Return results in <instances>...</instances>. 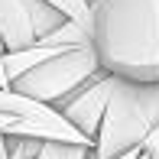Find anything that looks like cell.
I'll return each mask as SVG.
<instances>
[{
    "instance_id": "6da1fadb",
    "label": "cell",
    "mask_w": 159,
    "mask_h": 159,
    "mask_svg": "<svg viewBox=\"0 0 159 159\" xmlns=\"http://www.w3.org/2000/svg\"><path fill=\"white\" fill-rule=\"evenodd\" d=\"M88 33L104 71L159 81V0H91Z\"/></svg>"
},
{
    "instance_id": "7a4b0ae2",
    "label": "cell",
    "mask_w": 159,
    "mask_h": 159,
    "mask_svg": "<svg viewBox=\"0 0 159 159\" xmlns=\"http://www.w3.org/2000/svg\"><path fill=\"white\" fill-rule=\"evenodd\" d=\"M159 124V81L117 78L107 101L101 130L94 136V159H117L143 146Z\"/></svg>"
},
{
    "instance_id": "3957f363",
    "label": "cell",
    "mask_w": 159,
    "mask_h": 159,
    "mask_svg": "<svg viewBox=\"0 0 159 159\" xmlns=\"http://www.w3.org/2000/svg\"><path fill=\"white\" fill-rule=\"evenodd\" d=\"M101 62L94 55V49L88 46H68V49H59L52 52L49 59H42L39 65L26 68L23 75H16L10 81L13 91L33 98V101H42V104H59L62 98H68L75 88H81L88 78L101 75Z\"/></svg>"
},
{
    "instance_id": "277c9868",
    "label": "cell",
    "mask_w": 159,
    "mask_h": 159,
    "mask_svg": "<svg viewBox=\"0 0 159 159\" xmlns=\"http://www.w3.org/2000/svg\"><path fill=\"white\" fill-rule=\"evenodd\" d=\"M65 20L68 16L59 7L46 0H0V46L3 52L26 49Z\"/></svg>"
},
{
    "instance_id": "5b68a950",
    "label": "cell",
    "mask_w": 159,
    "mask_h": 159,
    "mask_svg": "<svg viewBox=\"0 0 159 159\" xmlns=\"http://www.w3.org/2000/svg\"><path fill=\"white\" fill-rule=\"evenodd\" d=\"M114 81H117V75L101 71V75L88 78L81 88H75L68 98H62L59 104H55V111H59L75 130H81L91 143H94V136L101 130V120H104V111H107V101H111Z\"/></svg>"
},
{
    "instance_id": "8992f818",
    "label": "cell",
    "mask_w": 159,
    "mask_h": 159,
    "mask_svg": "<svg viewBox=\"0 0 159 159\" xmlns=\"http://www.w3.org/2000/svg\"><path fill=\"white\" fill-rule=\"evenodd\" d=\"M39 159H94L91 143H62V140H46Z\"/></svg>"
},
{
    "instance_id": "52a82bcc",
    "label": "cell",
    "mask_w": 159,
    "mask_h": 159,
    "mask_svg": "<svg viewBox=\"0 0 159 159\" xmlns=\"http://www.w3.org/2000/svg\"><path fill=\"white\" fill-rule=\"evenodd\" d=\"M42 136H20V133H7V153L10 159H39L42 153Z\"/></svg>"
},
{
    "instance_id": "ba28073f",
    "label": "cell",
    "mask_w": 159,
    "mask_h": 159,
    "mask_svg": "<svg viewBox=\"0 0 159 159\" xmlns=\"http://www.w3.org/2000/svg\"><path fill=\"white\" fill-rule=\"evenodd\" d=\"M46 3L59 7L65 16H71V20H81V23H88V10H91L88 0H46Z\"/></svg>"
},
{
    "instance_id": "9c48e42d",
    "label": "cell",
    "mask_w": 159,
    "mask_h": 159,
    "mask_svg": "<svg viewBox=\"0 0 159 159\" xmlns=\"http://www.w3.org/2000/svg\"><path fill=\"white\" fill-rule=\"evenodd\" d=\"M143 149H146V159H159V124L153 127V133L143 140Z\"/></svg>"
},
{
    "instance_id": "30bf717a",
    "label": "cell",
    "mask_w": 159,
    "mask_h": 159,
    "mask_svg": "<svg viewBox=\"0 0 159 159\" xmlns=\"http://www.w3.org/2000/svg\"><path fill=\"white\" fill-rule=\"evenodd\" d=\"M117 159H146V149H143V146H136V149H130V153L117 156Z\"/></svg>"
},
{
    "instance_id": "8fae6325",
    "label": "cell",
    "mask_w": 159,
    "mask_h": 159,
    "mask_svg": "<svg viewBox=\"0 0 159 159\" xmlns=\"http://www.w3.org/2000/svg\"><path fill=\"white\" fill-rule=\"evenodd\" d=\"M0 133H13V120L10 117H0Z\"/></svg>"
},
{
    "instance_id": "7c38bea8",
    "label": "cell",
    "mask_w": 159,
    "mask_h": 159,
    "mask_svg": "<svg viewBox=\"0 0 159 159\" xmlns=\"http://www.w3.org/2000/svg\"><path fill=\"white\" fill-rule=\"evenodd\" d=\"M0 159H10V153H7V133H0Z\"/></svg>"
},
{
    "instance_id": "4fadbf2b",
    "label": "cell",
    "mask_w": 159,
    "mask_h": 159,
    "mask_svg": "<svg viewBox=\"0 0 159 159\" xmlns=\"http://www.w3.org/2000/svg\"><path fill=\"white\" fill-rule=\"evenodd\" d=\"M0 88H3V84H0Z\"/></svg>"
},
{
    "instance_id": "5bb4252c",
    "label": "cell",
    "mask_w": 159,
    "mask_h": 159,
    "mask_svg": "<svg viewBox=\"0 0 159 159\" xmlns=\"http://www.w3.org/2000/svg\"><path fill=\"white\" fill-rule=\"evenodd\" d=\"M88 3H91V0H88Z\"/></svg>"
}]
</instances>
